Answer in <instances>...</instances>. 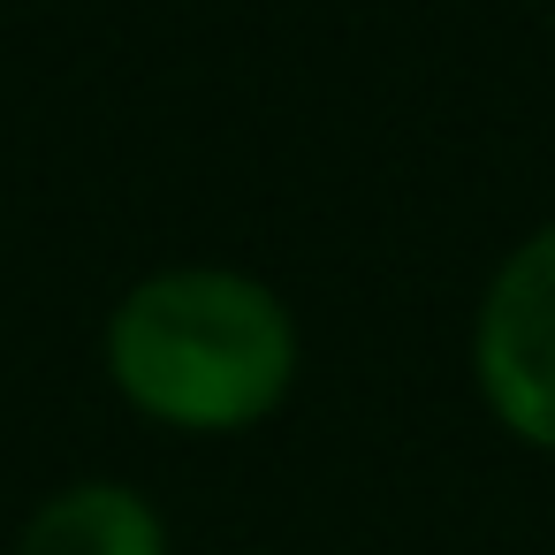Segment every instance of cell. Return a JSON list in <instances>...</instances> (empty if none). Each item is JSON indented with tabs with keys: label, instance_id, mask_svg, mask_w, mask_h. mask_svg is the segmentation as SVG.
Masks as SVG:
<instances>
[{
	"label": "cell",
	"instance_id": "cell-3",
	"mask_svg": "<svg viewBox=\"0 0 555 555\" xmlns=\"http://www.w3.org/2000/svg\"><path fill=\"white\" fill-rule=\"evenodd\" d=\"M9 555H176L160 502L130 479H69L39 494Z\"/></svg>",
	"mask_w": 555,
	"mask_h": 555
},
{
	"label": "cell",
	"instance_id": "cell-2",
	"mask_svg": "<svg viewBox=\"0 0 555 555\" xmlns=\"http://www.w3.org/2000/svg\"><path fill=\"white\" fill-rule=\"evenodd\" d=\"M479 411L532 456H555V221L525 229L472 305Z\"/></svg>",
	"mask_w": 555,
	"mask_h": 555
},
{
	"label": "cell",
	"instance_id": "cell-1",
	"mask_svg": "<svg viewBox=\"0 0 555 555\" xmlns=\"http://www.w3.org/2000/svg\"><path fill=\"white\" fill-rule=\"evenodd\" d=\"M100 365L107 388L168 434L191 441H229L267 426L305 365V335L289 297L221 259H183L138 274L107 327H100Z\"/></svg>",
	"mask_w": 555,
	"mask_h": 555
}]
</instances>
